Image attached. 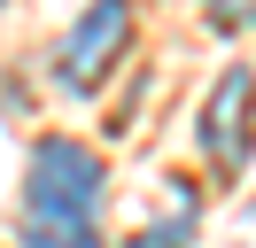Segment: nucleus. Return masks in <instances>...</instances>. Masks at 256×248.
Returning a JSON list of instances; mask_svg holds the SVG:
<instances>
[{"mask_svg":"<svg viewBox=\"0 0 256 248\" xmlns=\"http://www.w3.org/2000/svg\"><path fill=\"white\" fill-rule=\"evenodd\" d=\"M101 194H109V170L86 140L47 132L32 140V163H24V202H16V225H86L94 232Z\"/></svg>","mask_w":256,"mask_h":248,"instance_id":"nucleus-1","label":"nucleus"},{"mask_svg":"<svg viewBox=\"0 0 256 248\" xmlns=\"http://www.w3.org/2000/svg\"><path fill=\"white\" fill-rule=\"evenodd\" d=\"M132 46V0H86L70 39L54 46V86L62 93H101V78L124 62Z\"/></svg>","mask_w":256,"mask_h":248,"instance_id":"nucleus-2","label":"nucleus"},{"mask_svg":"<svg viewBox=\"0 0 256 248\" xmlns=\"http://www.w3.org/2000/svg\"><path fill=\"white\" fill-rule=\"evenodd\" d=\"M194 140H202L218 178H233L256 155V70L248 62H225L218 70V86L202 93V116H194Z\"/></svg>","mask_w":256,"mask_h":248,"instance_id":"nucleus-3","label":"nucleus"},{"mask_svg":"<svg viewBox=\"0 0 256 248\" xmlns=\"http://www.w3.org/2000/svg\"><path fill=\"white\" fill-rule=\"evenodd\" d=\"M16 248H101V232H86V225H16Z\"/></svg>","mask_w":256,"mask_h":248,"instance_id":"nucleus-4","label":"nucleus"},{"mask_svg":"<svg viewBox=\"0 0 256 248\" xmlns=\"http://www.w3.org/2000/svg\"><path fill=\"white\" fill-rule=\"evenodd\" d=\"M202 8L218 16L225 31H248V24H256V0H202Z\"/></svg>","mask_w":256,"mask_h":248,"instance_id":"nucleus-5","label":"nucleus"},{"mask_svg":"<svg viewBox=\"0 0 256 248\" xmlns=\"http://www.w3.org/2000/svg\"><path fill=\"white\" fill-rule=\"evenodd\" d=\"M0 8H8V0H0Z\"/></svg>","mask_w":256,"mask_h":248,"instance_id":"nucleus-6","label":"nucleus"}]
</instances>
